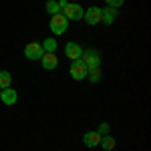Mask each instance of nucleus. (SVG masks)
<instances>
[{
	"mask_svg": "<svg viewBox=\"0 0 151 151\" xmlns=\"http://www.w3.org/2000/svg\"><path fill=\"white\" fill-rule=\"evenodd\" d=\"M50 30H52V35H65L67 32V28H69V20L65 18V14L63 12H58V14H52L50 16Z\"/></svg>",
	"mask_w": 151,
	"mask_h": 151,
	"instance_id": "f257e3e1",
	"label": "nucleus"
},
{
	"mask_svg": "<svg viewBox=\"0 0 151 151\" xmlns=\"http://www.w3.org/2000/svg\"><path fill=\"white\" fill-rule=\"evenodd\" d=\"M81 60L85 63V67H87L89 70H91V69H99V67H101V55H99V50H95V48L83 50Z\"/></svg>",
	"mask_w": 151,
	"mask_h": 151,
	"instance_id": "f03ea898",
	"label": "nucleus"
},
{
	"mask_svg": "<svg viewBox=\"0 0 151 151\" xmlns=\"http://www.w3.org/2000/svg\"><path fill=\"white\" fill-rule=\"evenodd\" d=\"M63 14H65V18L67 20H83V14H85V10H83L81 4H67L65 8H63Z\"/></svg>",
	"mask_w": 151,
	"mask_h": 151,
	"instance_id": "7ed1b4c3",
	"label": "nucleus"
},
{
	"mask_svg": "<svg viewBox=\"0 0 151 151\" xmlns=\"http://www.w3.org/2000/svg\"><path fill=\"white\" fill-rule=\"evenodd\" d=\"M69 73H70V77H73L75 81H83V79H87V73H89V69L85 67V63L79 58V60H73V63H70Z\"/></svg>",
	"mask_w": 151,
	"mask_h": 151,
	"instance_id": "20e7f679",
	"label": "nucleus"
},
{
	"mask_svg": "<svg viewBox=\"0 0 151 151\" xmlns=\"http://www.w3.org/2000/svg\"><path fill=\"white\" fill-rule=\"evenodd\" d=\"M42 45L40 42H36V40H32V42H28L26 47H24V57L30 58V60H40V57H42Z\"/></svg>",
	"mask_w": 151,
	"mask_h": 151,
	"instance_id": "39448f33",
	"label": "nucleus"
},
{
	"mask_svg": "<svg viewBox=\"0 0 151 151\" xmlns=\"http://www.w3.org/2000/svg\"><path fill=\"white\" fill-rule=\"evenodd\" d=\"M83 18L87 20V24L95 26V24L101 22V18H103V8H99V6H91V8H87V10H85Z\"/></svg>",
	"mask_w": 151,
	"mask_h": 151,
	"instance_id": "423d86ee",
	"label": "nucleus"
},
{
	"mask_svg": "<svg viewBox=\"0 0 151 151\" xmlns=\"http://www.w3.org/2000/svg\"><path fill=\"white\" fill-rule=\"evenodd\" d=\"M65 55H67V58H70V60H79L81 55H83V47L77 45V42H67V45H65Z\"/></svg>",
	"mask_w": 151,
	"mask_h": 151,
	"instance_id": "0eeeda50",
	"label": "nucleus"
},
{
	"mask_svg": "<svg viewBox=\"0 0 151 151\" xmlns=\"http://www.w3.org/2000/svg\"><path fill=\"white\" fill-rule=\"evenodd\" d=\"M83 143L87 145V147H99V143H101V135H99V131H87L85 135H83Z\"/></svg>",
	"mask_w": 151,
	"mask_h": 151,
	"instance_id": "6e6552de",
	"label": "nucleus"
},
{
	"mask_svg": "<svg viewBox=\"0 0 151 151\" xmlns=\"http://www.w3.org/2000/svg\"><path fill=\"white\" fill-rule=\"evenodd\" d=\"M40 60H42V69L47 70H55L58 67V58L55 57V52H42Z\"/></svg>",
	"mask_w": 151,
	"mask_h": 151,
	"instance_id": "1a4fd4ad",
	"label": "nucleus"
},
{
	"mask_svg": "<svg viewBox=\"0 0 151 151\" xmlns=\"http://www.w3.org/2000/svg\"><path fill=\"white\" fill-rule=\"evenodd\" d=\"M0 101H2L4 105H14L16 101H18V93H16L12 87L2 89V93H0Z\"/></svg>",
	"mask_w": 151,
	"mask_h": 151,
	"instance_id": "9d476101",
	"label": "nucleus"
},
{
	"mask_svg": "<svg viewBox=\"0 0 151 151\" xmlns=\"http://www.w3.org/2000/svg\"><path fill=\"white\" fill-rule=\"evenodd\" d=\"M117 18H119V10H117V8H111V6L103 8V18H101V22H105V24H113Z\"/></svg>",
	"mask_w": 151,
	"mask_h": 151,
	"instance_id": "9b49d317",
	"label": "nucleus"
},
{
	"mask_svg": "<svg viewBox=\"0 0 151 151\" xmlns=\"http://www.w3.org/2000/svg\"><path fill=\"white\" fill-rule=\"evenodd\" d=\"M101 147H103L105 151H111V149H115V145H117V141L111 137V135H101V143H99Z\"/></svg>",
	"mask_w": 151,
	"mask_h": 151,
	"instance_id": "f8f14e48",
	"label": "nucleus"
},
{
	"mask_svg": "<svg viewBox=\"0 0 151 151\" xmlns=\"http://www.w3.org/2000/svg\"><path fill=\"white\" fill-rule=\"evenodd\" d=\"M40 45H42V50H45V52H55V50H57V47H58L57 38H52V36H50V38H45Z\"/></svg>",
	"mask_w": 151,
	"mask_h": 151,
	"instance_id": "ddd939ff",
	"label": "nucleus"
},
{
	"mask_svg": "<svg viewBox=\"0 0 151 151\" xmlns=\"http://www.w3.org/2000/svg\"><path fill=\"white\" fill-rule=\"evenodd\" d=\"M12 85V75L8 70H0V89H8Z\"/></svg>",
	"mask_w": 151,
	"mask_h": 151,
	"instance_id": "4468645a",
	"label": "nucleus"
},
{
	"mask_svg": "<svg viewBox=\"0 0 151 151\" xmlns=\"http://www.w3.org/2000/svg\"><path fill=\"white\" fill-rule=\"evenodd\" d=\"M45 10H47L50 16H52V14H58V12H60V8H58V2H57V0H47Z\"/></svg>",
	"mask_w": 151,
	"mask_h": 151,
	"instance_id": "2eb2a0df",
	"label": "nucleus"
},
{
	"mask_svg": "<svg viewBox=\"0 0 151 151\" xmlns=\"http://www.w3.org/2000/svg\"><path fill=\"white\" fill-rule=\"evenodd\" d=\"M101 77H103V75H101V69H91L87 73V79L93 83V85H97V83L101 81Z\"/></svg>",
	"mask_w": 151,
	"mask_h": 151,
	"instance_id": "dca6fc26",
	"label": "nucleus"
},
{
	"mask_svg": "<svg viewBox=\"0 0 151 151\" xmlns=\"http://www.w3.org/2000/svg\"><path fill=\"white\" fill-rule=\"evenodd\" d=\"M97 131H99V135H109V131H111V125L105 121V123H101V125H99V129H97Z\"/></svg>",
	"mask_w": 151,
	"mask_h": 151,
	"instance_id": "f3484780",
	"label": "nucleus"
},
{
	"mask_svg": "<svg viewBox=\"0 0 151 151\" xmlns=\"http://www.w3.org/2000/svg\"><path fill=\"white\" fill-rule=\"evenodd\" d=\"M105 2H107V6H111V8H119L125 0H105Z\"/></svg>",
	"mask_w": 151,
	"mask_h": 151,
	"instance_id": "a211bd4d",
	"label": "nucleus"
},
{
	"mask_svg": "<svg viewBox=\"0 0 151 151\" xmlns=\"http://www.w3.org/2000/svg\"><path fill=\"white\" fill-rule=\"evenodd\" d=\"M58 2V8H60V12H63V8H65V6H67V4H69V2H67V0H57Z\"/></svg>",
	"mask_w": 151,
	"mask_h": 151,
	"instance_id": "6ab92c4d",
	"label": "nucleus"
},
{
	"mask_svg": "<svg viewBox=\"0 0 151 151\" xmlns=\"http://www.w3.org/2000/svg\"><path fill=\"white\" fill-rule=\"evenodd\" d=\"M0 93H2V89H0Z\"/></svg>",
	"mask_w": 151,
	"mask_h": 151,
	"instance_id": "aec40b11",
	"label": "nucleus"
}]
</instances>
